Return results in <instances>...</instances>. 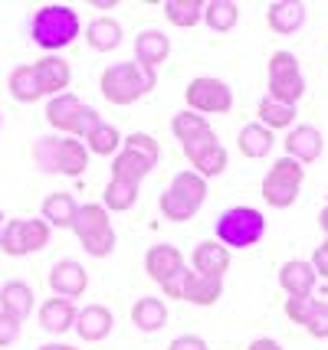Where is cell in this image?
<instances>
[{
    "label": "cell",
    "mask_w": 328,
    "mask_h": 350,
    "mask_svg": "<svg viewBox=\"0 0 328 350\" xmlns=\"http://www.w3.org/2000/svg\"><path fill=\"white\" fill-rule=\"evenodd\" d=\"M155 85H157L155 69H144L138 62H115L99 79L102 98L109 105H135L148 92H155Z\"/></svg>",
    "instance_id": "cell-1"
},
{
    "label": "cell",
    "mask_w": 328,
    "mask_h": 350,
    "mask_svg": "<svg viewBox=\"0 0 328 350\" xmlns=\"http://www.w3.org/2000/svg\"><path fill=\"white\" fill-rule=\"evenodd\" d=\"M79 30H82L79 14L73 7H66V3H47L30 20L33 43L40 49H47V53H56V49H66L69 43H76Z\"/></svg>",
    "instance_id": "cell-2"
},
{
    "label": "cell",
    "mask_w": 328,
    "mask_h": 350,
    "mask_svg": "<svg viewBox=\"0 0 328 350\" xmlns=\"http://www.w3.org/2000/svg\"><path fill=\"white\" fill-rule=\"evenodd\" d=\"M73 232H76L79 245H82L92 259H105V256L115 252V245H118V236H115V226H112V219H109V210H105L102 203L79 206Z\"/></svg>",
    "instance_id": "cell-3"
},
{
    "label": "cell",
    "mask_w": 328,
    "mask_h": 350,
    "mask_svg": "<svg viewBox=\"0 0 328 350\" xmlns=\"http://www.w3.org/2000/svg\"><path fill=\"white\" fill-rule=\"evenodd\" d=\"M203 200H207V180L194 170H181L171 180V187L161 193V213L171 223H188L197 216Z\"/></svg>",
    "instance_id": "cell-4"
},
{
    "label": "cell",
    "mask_w": 328,
    "mask_h": 350,
    "mask_svg": "<svg viewBox=\"0 0 328 350\" xmlns=\"http://www.w3.org/2000/svg\"><path fill=\"white\" fill-rule=\"evenodd\" d=\"M266 219L253 206H234L217 219V243L227 249H250L263 239Z\"/></svg>",
    "instance_id": "cell-5"
},
{
    "label": "cell",
    "mask_w": 328,
    "mask_h": 350,
    "mask_svg": "<svg viewBox=\"0 0 328 350\" xmlns=\"http://www.w3.org/2000/svg\"><path fill=\"white\" fill-rule=\"evenodd\" d=\"M302 180H305V167H302L299 161H292V157H279V161L269 167V174L263 177L260 193H263V200L273 210H289L299 200Z\"/></svg>",
    "instance_id": "cell-6"
},
{
    "label": "cell",
    "mask_w": 328,
    "mask_h": 350,
    "mask_svg": "<svg viewBox=\"0 0 328 350\" xmlns=\"http://www.w3.org/2000/svg\"><path fill=\"white\" fill-rule=\"evenodd\" d=\"M302 95H305V79H302L299 59L289 49L273 53V59H269V98H276L282 105H296Z\"/></svg>",
    "instance_id": "cell-7"
},
{
    "label": "cell",
    "mask_w": 328,
    "mask_h": 350,
    "mask_svg": "<svg viewBox=\"0 0 328 350\" xmlns=\"http://www.w3.org/2000/svg\"><path fill=\"white\" fill-rule=\"evenodd\" d=\"M188 98V111H197V115H227L234 108V92L223 79H214V76H201L194 79L184 92Z\"/></svg>",
    "instance_id": "cell-8"
},
{
    "label": "cell",
    "mask_w": 328,
    "mask_h": 350,
    "mask_svg": "<svg viewBox=\"0 0 328 350\" xmlns=\"http://www.w3.org/2000/svg\"><path fill=\"white\" fill-rule=\"evenodd\" d=\"M184 157L190 161V167L194 174H201L203 180H210V177H220L223 170H227V151H223V144L217 141L214 131H207V135L194 137L184 144Z\"/></svg>",
    "instance_id": "cell-9"
},
{
    "label": "cell",
    "mask_w": 328,
    "mask_h": 350,
    "mask_svg": "<svg viewBox=\"0 0 328 350\" xmlns=\"http://www.w3.org/2000/svg\"><path fill=\"white\" fill-rule=\"evenodd\" d=\"M49 288L56 291V298L73 301V298H82V295H86L89 275H86V269H82L76 259H60L49 269Z\"/></svg>",
    "instance_id": "cell-10"
},
{
    "label": "cell",
    "mask_w": 328,
    "mask_h": 350,
    "mask_svg": "<svg viewBox=\"0 0 328 350\" xmlns=\"http://www.w3.org/2000/svg\"><path fill=\"white\" fill-rule=\"evenodd\" d=\"M322 151H325L322 131L312 128V124H299V128H292L289 137H286V157L299 161L302 167H305V164H315V161L322 157Z\"/></svg>",
    "instance_id": "cell-11"
},
{
    "label": "cell",
    "mask_w": 328,
    "mask_h": 350,
    "mask_svg": "<svg viewBox=\"0 0 328 350\" xmlns=\"http://www.w3.org/2000/svg\"><path fill=\"white\" fill-rule=\"evenodd\" d=\"M315 282H318V275H315L312 262L305 259H289L279 269V288L289 298H312Z\"/></svg>",
    "instance_id": "cell-12"
},
{
    "label": "cell",
    "mask_w": 328,
    "mask_h": 350,
    "mask_svg": "<svg viewBox=\"0 0 328 350\" xmlns=\"http://www.w3.org/2000/svg\"><path fill=\"white\" fill-rule=\"evenodd\" d=\"M177 269H184V252L177 245L157 243L144 252V272H148V278H155L157 285H164Z\"/></svg>",
    "instance_id": "cell-13"
},
{
    "label": "cell",
    "mask_w": 328,
    "mask_h": 350,
    "mask_svg": "<svg viewBox=\"0 0 328 350\" xmlns=\"http://www.w3.org/2000/svg\"><path fill=\"white\" fill-rule=\"evenodd\" d=\"M194 272L197 275H207V278H220L223 282V275L230 272V249L227 245H220L217 239H207L194 249Z\"/></svg>",
    "instance_id": "cell-14"
},
{
    "label": "cell",
    "mask_w": 328,
    "mask_h": 350,
    "mask_svg": "<svg viewBox=\"0 0 328 350\" xmlns=\"http://www.w3.org/2000/svg\"><path fill=\"white\" fill-rule=\"evenodd\" d=\"M266 23L269 30L279 33V36H292L305 27V3H296V0H276L266 7Z\"/></svg>",
    "instance_id": "cell-15"
},
{
    "label": "cell",
    "mask_w": 328,
    "mask_h": 350,
    "mask_svg": "<svg viewBox=\"0 0 328 350\" xmlns=\"http://www.w3.org/2000/svg\"><path fill=\"white\" fill-rule=\"evenodd\" d=\"M33 72L40 79V85H43V95H63L69 89V82H73V69H69V62L63 56H43L40 62H33Z\"/></svg>",
    "instance_id": "cell-16"
},
{
    "label": "cell",
    "mask_w": 328,
    "mask_h": 350,
    "mask_svg": "<svg viewBox=\"0 0 328 350\" xmlns=\"http://www.w3.org/2000/svg\"><path fill=\"white\" fill-rule=\"evenodd\" d=\"M112 324H115V318L105 305H86L76 314V334L89 344H99L112 334Z\"/></svg>",
    "instance_id": "cell-17"
},
{
    "label": "cell",
    "mask_w": 328,
    "mask_h": 350,
    "mask_svg": "<svg viewBox=\"0 0 328 350\" xmlns=\"http://www.w3.org/2000/svg\"><path fill=\"white\" fill-rule=\"evenodd\" d=\"M155 167H157L155 161H148V157H141V154L122 148V151L112 157V180H122V183H131V187H141V180H144V177H148Z\"/></svg>",
    "instance_id": "cell-18"
},
{
    "label": "cell",
    "mask_w": 328,
    "mask_h": 350,
    "mask_svg": "<svg viewBox=\"0 0 328 350\" xmlns=\"http://www.w3.org/2000/svg\"><path fill=\"white\" fill-rule=\"evenodd\" d=\"M76 305L66 301V298H47L43 308H40V324L43 331L53 337H63L69 327H76Z\"/></svg>",
    "instance_id": "cell-19"
},
{
    "label": "cell",
    "mask_w": 328,
    "mask_h": 350,
    "mask_svg": "<svg viewBox=\"0 0 328 350\" xmlns=\"http://www.w3.org/2000/svg\"><path fill=\"white\" fill-rule=\"evenodd\" d=\"M171 53V40L161 30H144L135 36V62L144 69H157Z\"/></svg>",
    "instance_id": "cell-20"
},
{
    "label": "cell",
    "mask_w": 328,
    "mask_h": 350,
    "mask_svg": "<svg viewBox=\"0 0 328 350\" xmlns=\"http://www.w3.org/2000/svg\"><path fill=\"white\" fill-rule=\"evenodd\" d=\"M86 167H89V148L76 137H56V174L79 177Z\"/></svg>",
    "instance_id": "cell-21"
},
{
    "label": "cell",
    "mask_w": 328,
    "mask_h": 350,
    "mask_svg": "<svg viewBox=\"0 0 328 350\" xmlns=\"http://www.w3.org/2000/svg\"><path fill=\"white\" fill-rule=\"evenodd\" d=\"M0 311L23 324L33 311V288L27 282H7V285L0 288Z\"/></svg>",
    "instance_id": "cell-22"
},
{
    "label": "cell",
    "mask_w": 328,
    "mask_h": 350,
    "mask_svg": "<svg viewBox=\"0 0 328 350\" xmlns=\"http://www.w3.org/2000/svg\"><path fill=\"white\" fill-rule=\"evenodd\" d=\"M82 111V98L73 95V92H63V95H53L47 105V122L56 128V131H63L69 135V128L76 122V115Z\"/></svg>",
    "instance_id": "cell-23"
},
{
    "label": "cell",
    "mask_w": 328,
    "mask_h": 350,
    "mask_svg": "<svg viewBox=\"0 0 328 350\" xmlns=\"http://www.w3.org/2000/svg\"><path fill=\"white\" fill-rule=\"evenodd\" d=\"M79 213V203L73 200V193H49L43 200V219L49 223V229H73Z\"/></svg>",
    "instance_id": "cell-24"
},
{
    "label": "cell",
    "mask_w": 328,
    "mask_h": 350,
    "mask_svg": "<svg viewBox=\"0 0 328 350\" xmlns=\"http://www.w3.org/2000/svg\"><path fill=\"white\" fill-rule=\"evenodd\" d=\"M236 141H240V151H243V157H250V161H260V157H266V154L273 151V144H276L273 131H269V128H263L260 122L243 124Z\"/></svg>",
    "instance_id": "cell-25"
},
{
    "label": "cell",
    "mask_w": 328,
    "mask_h": 350,
    "mask_svg": "<svg viewBox=\"0 0 328 350\" xmlns=\"http://www.w3.org/2000/svg\"><path fill=\"white\" fill-rule=\"evenodd\" d=\"M7 89L14 95V102H20V105H33V102L43 98V85H40V79L33 72V66H16L14 72H10Z\"/></svg>",
    "instance_id": "cell-26"
},
{
    "label": "cell",
    "mask_w": 328,
    "mask_h": 350,
    "mask_svg": "<svg viewBox=\"0 0 328 350\" xmlns=\"http://www.w3.org/2000/svg\"><path fill=\"white\" fill-rule=\"evenodd\" d=\"M131 321H135L138 331L155 334V331H161L168 324V308H164L161 298H138L135 308H131Z\"/></svg>",
    "instance_id": "cell-27"
},
{
    "label": "cell",
    "mask_w": 328,
    "mask_h": 350,
    "mask_svg": "<svg viewBox=\"0 0 328 350\" xmlns=\"http://www.w3.org/2000/svg\"><path fill=\"white\" fill-rule=\"evenodd\" d=\"M223 298V282L220 278H207V275H197L190 269V278H188V291H184V301L190 305H201V308H210L217 305Z\"/></svg>",
    "instance_id": "cell-28"
},
{
    "label": "cell",
    "mask_w": 328,
    "mask_h": 350,
    "mask_svg": "<svg viewBox=\"0 0 328 350\" xmlns=\"http://www.w3.org/2000/svg\"><path fill=\"white\" fill-rule=\"evenodd\" d=\"M86 40H89V46H92L95 53H112V49L122 46V27H118V20H112V16H99V20L89 23Z\"/></svg>",
    "instance_id": "cell-29"
},
{
    "label": "cell",
    "mask_w": 328,
    "mask_h": 350,
    "mask_svg": "<svg viewBox=\"0 0 328 350\" xmlns=\"http://www.w3.org/2000/svg\"><path fill=\"white\" fill-rule=\"evenodd\" d=\"M240 20V7L230 3V0H210L203 3V23L214 33H230Z\"/></svg>",
    "instance_id": "cell-30"
},
{
    "label": "cell",
    "mask_w": 328,
    "mask_h": 350,
    "mask_svg": "<svg viewBox=\"0 0 328 350\" xmlns=\"http://www.w3.org/2000/svg\"><path fill=\"white\" fill-rule=\"evenodd\" d=\"M256 115H260V124H263V128L279 131V128H289V124L296 122V105H282V102L266 95L263 102H260V108H256Z\"/></svg>",
    "instance_id": "cell-31"
},
{
    "label": "cell",
    "mask_w": 328,
    "mask_h": 350,
    "mask_svg": "<svg viewBox=\"0 0 328 350\" xmlns=\"http://www.w3.org/2000/svg\"><path fill=\"white\" fill-rule=\"evenodd\" d=\"M164 16H168V23H174V27L190 30V27L201 23L203 3L201 0H168V3H164Z\"/></svg>",
    "instance_id": "cell-32"
},
{
    "label": "cell",
    "mask_w": 328,
    "mask_h": 350,
    "mask_svg": "<svg viewBox=\"0 0 328 350\" xmlns=\"http://www.w3.org/2000/svg\"><path fill=\"white\" fill-rule=\"evenodd\" d=\"M171 131L181 144H188V141H194V137L207 135V131H210V122H207L203 115H197V111H188V108H184V111H174Z\"/></svg>",
    "instance_id": "cell-33"
},
{
    "label": "cell",
    "mask_w": 328,
    "mask_h": 350,
    "mask_svg": "<svg viewBox=\"0 0 328 350\" xmlns=\"http://www.w3.org/2000/svg\"><path fill=\"white\" fill-rule=\"evenodd\" d=\"M86 148H89V154H99V157H115V154L122 151V135H118L115 124L102 122L92 135L86 137Z\"/></svg>",
    "instance_id": "cell-34"
},
{
    "label": "cell",
    "mask_w": 328,
    "mask_h": 350,
    "mask_svg": "<svg viewBox=\"0 0 328 350\" xmlns=\"http://www.w3.org/2000/svg\"><path fill=\"white\" fill-rule=\"evenodd\" d=\"M135 200H138V187H131V183L109 180L105 183V190H102V206H105V210H115V213L131 210Z\"/></svg>",
    "instance_id": "cell-35"
},
{
    "label": "cell",
    "mask_w": 328,
    "mask_h": 350,
    "mask_svg": "<svg viewBox=\"0 0 328 350\" xmlns=\"http://www.w3.org/2000/svg\"><path fill=\"white\" fill-rule=\"evenodd\" d=\"M0 252L10 259H23L27 245H23V219H7V226L0 229Z\"/></svg>",
    "instance_id": "cell-36"
},
{
    "label": "cell",
    "mask_w": 328,
    "mask_h": 350,
    "mask_svg": "<svg viewBox=\"0 0 328 350\" xmlns=\"http://www.w3.org/2000/svg\"><path fill=\"white\" fill-rule=\"evenodd\" d=\"M23 245H27V256L47 249L49 245V223L47 219H23Z\"/></svg>",
    "instance_id": "cell-37"
},
{
    "label": "cell",
    "mask_w": 328,
    "mask_h": 350,
    "mask_svg": "<svg viewBox=\"0 0 328 350\" xmlns=\"http://www.w3.org/2000/svg\"><path fill=\"white\" fill-rule=\"evenodd\" d=\"M122 148H128V151L141 154V157H148V161H161V144H157L151 135H144V131H135V135H128L125 141H122Z\"/></svg>",
    "instance_id": "cell-38"
},
{
    "label": "cell",
    "mask_w": 328,
    "mask_h": 350,
    "mask_svg": "<svg viewBox=\"0 0 328 350\" xmlns=\"http://www.w3.org/2000/svg\"><path fill=\"white\" fill-rule=\"evenodd\" d=\"M102 124V115L95 111V108H89V105H82V111L76 115V122H73V128H69V135L66 137H76V141H86V137L92 135L95 128Z\"/></svg>",
    "instance_id": "cell-39"
},
{
    "label": "cell",
    "mask_w": 328,
    "mask_h": 350,
    "mask_svg": "<svg viewBox=\"0 0 328 350\" xmlns=\"http://www.w3.org/2000/svg\"><path fill=\"white\" fill-rule=\"evenodd\" d=\"M305 331L318 340H325L328 337V301H312V311H309V318L302 324Z\"/></svg>",
    "instance_id": "cell-40"
},
{
    "label": "cell",
    "mask_w": 328,
    "mask_h": 350,
    "mask_svg": "<svg viewBox=\"0 0 328 350\" xmlns=\"http://www.w3.org/2000/svg\"><path fill=\"white\" fill-rule=\"evenodd\" d=\"M188 278H190V269H177V272L161 285V291H164V298H181L184 301V291H188Z\"/></svg>",
    "instance_id": "cell-41"
},
{
    "label": "cell",
    "mask_w": 328,
    "mask_h": 350,
    "mask_svg": "<svg viewBox=\"0 0 328 350\" xmlns=\"http://www.w3.org/2000/svg\"><path fill=\"white\" fill-rule=\"evenodd\" d=\"M312 301L315 298H286V318L292 324H305L309 311H312Z\"/></svg>",
    "instance_id": "cell-42"
},
{
    "label": "cell",
    "mask_w": 328,
    "mask_h": 350,
    "mask_svg": "<svg viewBox=\"0 0 328 350\" xmlns=\"http://www.w3.org/2000/svg\"><path fill=\"white\" fill-rule=\"evenodd\" d=\"M16 337H20V321H14L10 314L0 311V347H10Z\"/></svg>",
    "instance_id": "cell-43"
},
{
    "label": "cell",
    "mask_w": 328,
    "mask_h": 350,
    "mask_svg": "<svg viewBox=\"0 0 328 350\" xmlns=\"http://www.w3.org/2000/svg\"><path fill=\"white\" fill-rule=\"evenodd\" d=\"M168 350H210V347H207V340L197 334H181V337H174Z\"/></svg>",
    "instance_id": "cell-44"
},
{
    "label": "cell",
    "mask_w": 328,
    "mask_h": 350,
    "mask_svg": "<svg viewBox=\"0 0 328 350\" xmlns=\"http://www.w3.org/2000/svg\"><path fill=\"white\" fill-rule=\"evenodd\" d=\"M309 262H312L315 275H325V278H328V239H325L322 245H318V249H315L312 259H309Z\"/></svg>",
    "instance_id": "cell-45"
},
{
    "label": "cell",
    "mask_w": 328,
    "mask_h": 350,
    "mask_svg": "<svg viewBox=\"0 0 328 350\" xmlns=\"http://www.w3.org/2000/svg\"><path fill=\"white\" fill-rule=\"evenodd\" d=\"M247 350H282L279 340H273V337H260V340H253Z\"/></svg>",
    "instance_id": "cell-46"
},
{
    "label": "cell",
    "mask_w": 328,
    "mask_h": 350,
    "mask_svg": "<svg viewBox=\"0 0 328 350\" xmlns=\"http://www.w3.org/2000/svg\"><path fill=\"white\" fill-rule=\"evenodd\" d=\"M318 226H322V232H325V239H328V206L318 213Z\"/></svg>",
    "instance_id": "cell-47"
},
{
    "label": "cell",
    "mask_w": 328,
    "mask_h": 350,
    "mask_svg": "<svg viewBox=\"0 0 328 350\" xmlns=\"http://www.w3.org/2000/svg\"><path fill=\"white\" fill-rule=\"evenodd\" d=\"M40 350H79V347H73V344H43Z\"/></svg>",
    "instance_id": "cell-48"
},
{
    "label": "cell",
    "mask_w": 328,
    "mask_h": 350,
    "mask_svg": "<svg viewBox=\"0 0 328 350\" xmlns=\"http://www.w3.org/2000/svg\"><path fill=\"white\" fill-rule=\"evenodd\" d=\"M7 226V216H3V210H0V229Z\"/></svg>",
    "instance_id": "cell-49"
},
{
    "label": "cell",
    "mask_w": 328,
    "mask_h": 350,
    "mask_svg": "<svg viewBox=\"0 0 328 350\" xmlns=\"http://www.w3.org/2000/svg\"><path fill=\"white\" fill-rule=\"evenodd\" d=\"M0 131H3V115H0Z\"/></svg>",
    "instance_id": "cell-50"
}]
</instances>
